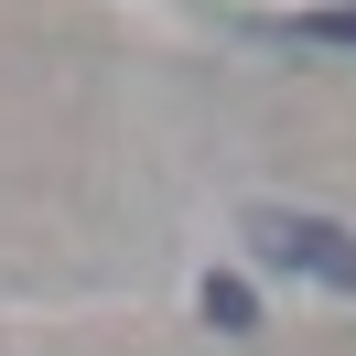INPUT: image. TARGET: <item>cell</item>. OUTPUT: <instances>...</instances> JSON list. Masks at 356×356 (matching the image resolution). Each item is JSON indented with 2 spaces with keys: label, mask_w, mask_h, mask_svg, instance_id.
Wrapping results in <instances>:
<instances>
[{
  "label": "cell",
  "mask_w": 356,
  "mask_h": 356,
  "mask_svg": "<svg viewBox=\"0 0 356 356\" xmlns=\"http://www.w3.org/2000/svg\"><path fill=\"white\" fill-rule=\"evenodd\" d=\"M205 324L216 334H259V302H248L238 281H205Z\"/></svg>",
  "instance_id": "cell-2"
},
{
  "label": "cell",
  "mask_w": 356,
  "mask_h": 356,
  "mask_svg": "<svg viewBox=\"0 0 356 356\" xmlns=\"http://www.w3.org/2000/svg\"><path fill=\"white\" fill-rule=\"evenodd\" d=\"M291 33H313V44H356V11H302Z\"/></svg>",
  "instance_id": "cell-3"
},
{
  "label": "cell",
  "mask_w": 356,
  "mask_h": 356,
  "mask_svg": "<svg viewBox=\"0 0 356 356\" xmlns=\"http://www.w3.org/2000/svg\"><path fill=\"white\" fill-rule=\"evenodd\" d=\"M238 238H248V259L291 270V281L356 291V227H334V216H302V205H248V216H238Z\"/></svg>",
  "instance_id": "cell-1"
}]
</instances>
